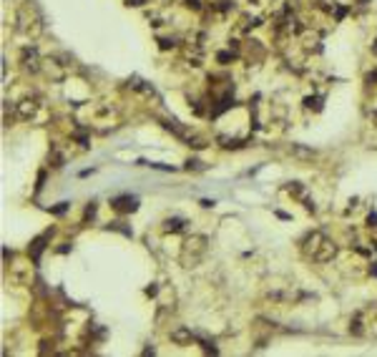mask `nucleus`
<instances>
[{"instance_id":"f257e3e1","label":"nucleus","mask_w":377,"mask_h":357,"mask_svg":"<svg viewBox=\"0 0 377 357\" xmlns=\"http://www.w3.org/2000/svg\"><path fill=\"white\" fill-rule=\"evenodd\" d=\"M111 204H113V209H118V212H136L139 199L131 196V194H121V196H116Z\"/></svg>"},{"instance_id":"f03ea898","label":"nucleus","mask_w":377,"mask_h":357,"mask_svg":"<svg viewBox=\"0 0 377 357\" xmlns=\"http://www.w3.org/2000/svg\"><path fill=\"white\" fill-rule=\"evenodd\" d=\"M332 257H334V244H332L329 239H322V242H319V252H317L312 259H314V262H329Z\"/></svg>"},{"instance_id":"7ed1b4c3","label":"nucleus","mask_w":377,"mask_h":357,"mask_svg":"<svg viewBox=\"0 0 377 357\" xmlns=\"http://www.w3.org/2000/svg\"><path fill=\"white\" fill-rule=\"evenodd\" d=\"M23 66L33 73L40 68V63H38V51H35V48H23Z\"/></svg>"},{"instance_id":"20e7f679","label":"nucleus","mask_w":377,"mask_h":357,"mask_svg":"<svg viewBox=\"0 0 377 357\" xmlns=\"http://www.w3.org/2000/svg\"><path fill=\"white\" fill-rule=\"evenodd\" d=\"M171 340H174L176 345H189V342L194 340V332L186 330V327H176V330H171Z\"/></svg>"},{"instance_id":"39448f33","label":"nucleus","mask_w":377,"mask_h":357,"mask_svg":"<svg viewBox=\"0 0 377 357\" xmlns=\"http://www.w3.org/2000/svg\"><path fill=\"white\" fill-rule=\"evenodd\" d=\"M35 108H38L35 101H23V103H18V116L20 118H30L35 113Z\"/></svg>"},{"instance_id":"423d86ee","label":"nucleus","mask_w":377,"mask_h":357,"mask_svg":"<svg viewBox=\"0 0 377 357\" xmlns=\"http://www.w3.org/2000/svg\"><path fill=\"white\" fill-rule=\"evenodd\" d=\"M48 236H51V231H46L43 236H38V239L33 242V247H30V257H33V262H38V259H40V252H43V247H46L43 242H46Z\"/></svg>"},{"instance_id":"0eeeda50","label":"nucleus","mask_w":377,"mask_h":357,"mask_svg":"<svg viewBox=\"0 0 377 357\" xmlns=\"http://www.w3.org/2000/svg\"><path fill=\"white\" fill-rule=\"evenodd\" d=\"M163 229H169V231H181V229H184V219L171 216V219H166V221H163Z\"/></svg>"},{"instance_id":"6e6552de","label":"nucleus","mask_w":377,"mask_h":357,"mask_svg":"<svg viewBox=\"0 0 377 357\" xmlns=\"http://www.w3.org/2000/svg\"><path fill=\"white\" fill-rule=\"evenodd\" d=\"M292 153L300 156V158H312V156H314L312 151H307V148H302V146H292Z\"/></svg>"},{"instance_id":"1a4fd4ad","label":"nucleus","mask_w":377,"mask_h":357,"mask_svg":"<svg viewBox=\"0 0 377 357\" xmlns=\"http://www.w3.org/2000/svg\"><path fill=\"white\" fill-rule=\"evenodd\" d=\"M186 169H189V171H191V169H194V171H201L204 164H201L199 158H189V161H186Z\"/></svg>"},{"instance_id":"9d476101","label":"nucleus","mask_w":377,"mask_h":357,"mask_svg":"<svg viewBox=\"0 0 377 357\" xmlns=\"http://www.w3.org/2000/svg\"><path fill=\"white\" fill-rule=\"evenodd\" d=\"M186 5H189V8H194V10H199V8H201V3H199V0H186Z\"/></svg>"}]
</instances>
